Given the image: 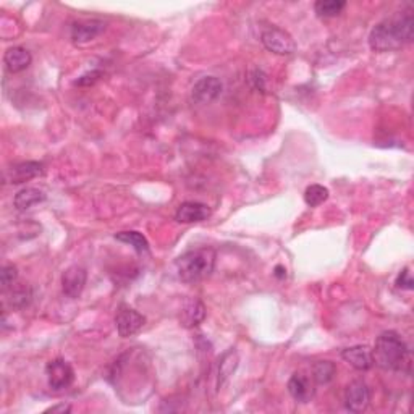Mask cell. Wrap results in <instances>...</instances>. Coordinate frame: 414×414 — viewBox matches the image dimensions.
I'll use <instances>...</instances> for the list:
<instances>
[{
    "instance_id": "2",
    "label": "cell",
    "mask_w": 414,
    "mask_h": 414,
    "mask_svg": "<svg viewBox=\"0 0 414 414\" xmlns=\"http://www.w3.org/2000/svg\"><path fill=\"white\" fill-rule=\"evenodd\" d=\"M374 364L383 371L411 372V352L400 335L393 330L383 332L377 337L372 350Z\"/></svg>"
},
{
    "instance_id": "10",
    "label": "cell",
    "mask_w": 414,
    "mask_h": 414,
    "mask_svg": "<svg viewBox=\"0 0 414 414\" xmlns=\"http://www.w3.org/2000/svg\"><path fill=\"white\" fill-rule=\"evenodd\" d=\"M211 217V207L207 204L187 201L180 204V207L175 212V221L178 223H198L204 222Z\"/></svg>"
},
{
    "instance_id": "22",
    "label": "cell",
    "mask_w": 414,
    "mask_h": 414,
    "mask_svg": "<svg viewBox=\"0 0 414 414\" xmlns=\"http://www.w3.org/2000/svg\"><path fill=\"white\" fill-rule=\"evenodd\" d=\"M329 189L322 184H311L304 191V202L309 207H318L329 199Z\"/></svg>"
},
{
    "instance_id": "11",
    "label": "cell",
    "mask_w": 414,
    "mask_h": 414,
    "mask_svg": "<svg viewBox=\"0 0 414 414\" xmlns=\"http://www.w3.org/2000/svg\"><path fill=\"white\" fill-rule=\"evenodd\" d=\"M44 173V165L41 162H36V160H28V162H19L13 165L12 169L5 173V180H8L10 183L19 184L24 182H29V180L41 177Z\"/></svg>"
},
{
    "instance_id": "23",
    "label": "cell",
    "mask_w": 414,
    "mask_h": 414,
    "mask_svg": "<svg viewBox=\"0 0 414 414\" xmlns=\"http://www.w3.org/2000/svg\"><path fill=\"white\" fill-rule=\"evenodd\" d=\"M18 279V270L15 266H3L2 272H0V285H2V290L7 291L12 288L15 282Z\"/></svg>"
},
{
    "instance_id": "8",
    "label": "cell",
    "mask_w": 414,
    "mask_h": 414,
    "mask_svg": "<svg viewBox=\"0 0 414 414\" xmlns=\"http://www.w3.org/2000/svg\"><path fill=\"white\" fill-rule=\"evenodd\" d=\"M371 402V392L364 381H353L345 392V405L352 413H363L368 410Z\"/></svg>"
},
{
    "instance_id": "18",
    "label": "cell",
    "mask_w": 414,
    "mask_h": 414,
    "mask_svg": "<svg viewBox=\"0 0 414 414\" xmlns=\"http://www.w3.org/2000/svg\"><path fill=\"white\" fill-rule=\"evenodd\" d=\"M238 363H240V358H238V353L235 348H230L225 354H223L221 359V364H218V379H217L218 388H221L223 383H225L228 379L235 374Z\"/></svg>"
},
{
    "instance_id": "28",
    "label": "cell",
    "mask_w": 414,
    "mask_h": 414,
    "mask_svg": "<svg viewBox=\"0 0 414 414\" xmlns=\"http://www.w3.org/2000/svg\"><path fill=\"white\" fill-rule=\"evenodd\" d=\"M46 413H71V405H65V403H60V405H55V406H51L49 410H46Z\"/></svg>"
},
{
    "instance_id": "4",
    "label": "cell",
    "mask_w": 414,
    "mask_h": 414,
    "mask_svg": "<svg viewBox=\"0 0 414 414\" xmlns=\"http://www.w3.org/2000/svg\"><path fill=\"white\" fill-rule=\"evenodd\" d=\"M261 42L267 51L277 55H291L296 51V42L291 34L279 26H270L262 31Z\"/></svg>"
},
{
    "instance_id": "21",
    "label": "cell",
    "mask_w": 414,
    "mask_h": 414,
    "mask_svg": "<svg viewBox=\"0 0 414 414\" xmlns=\"http://www.w3.org/2000/svg\"><path fill=\"white\" fill-rule=\"evenodd\" d=\"M115 240L125 245H130L136 252H148L149 243L146 240L144 235H141L139 232H120L115 235Z\"/></svg>"
},
{
    "instance_id": "7",
    "label": "cell",
    "mask_w": 414,
    "mask_h": 414,
    "mask_svg": "<svg viewBox=\"0 0 414 414\" xmlns=\"http://www.w3.org/2000/svg\"><path fill=\"white\" fill-rule=\"evenodd\" d=\"M223 91L222 81L216 76H204L201 80L196 81V85L193 86L191 97L196 104L207 105L212 104L214 101H217L221 97Z\"/></svg>"
},
{
    "instance_id": "27",
    "label": "cell",
    "mask_w": 414,
    "mask_h": 414,
    "mask_svg": "<svg viewBox=\"0 0 414 414\" xmlns=\"http://www.w3.org/2000/svg\"><path fill=\"white\" fill-rule=\"evenodd\" d=\"M101 75H102V71H99V70L87 71V73H85V75H81L80 78H78V80L75 81V85L76 86H92L97 80H99Z\"/></svg>"
},
{
    "instance_id": "3",
    "label": "cell",
    "mask_w": 414,
    "mask_h": 414,
    "mask_svg": "<svg viewBox=\"0 0 414 414\" xmlns=\"http://www.w3.org/2000/svg\"><path fill=\"white\" fill-rule=\"evenodd\" d=\"M217 255L212 248H196L178 256L175 261L180 280L188 285L199 284L212 275L216 269Z\"/></svg>"
},
{
    "instance_id": "20",
    "label": "cell",
    "mask_w": 414,
    "mask_h": 414,
    "mask_svg": "<svg viewBox=\"0 0 414 414\" xmlns=\"http://www.w3.org/2000/svg\"><path fill=\"white\" fill-rule=\"evenodd\" d=\"M347 7V2L343 0H318L314 3V12L320 18H334L338 17Z\"/></svg>"
},
{
    "instance_id": "25",
    "label": "cell",
    "mask_w": 414,
    "mask_h": 414,
    "mask_svg": "<svg viewBox=\"0 0 414 414\" xmlns=\"http://www.w3.org/2000/svg\"><path fill=\"white\" fill-rule=\"evenodd\" d=\"M250 83L257 91L261 92L267 91V75L261 70V68H252L250 71Z\"/></svg>"
},
{
    "instance_id": "6",
    "label": "cell",
    "mask_w": 414,
    "mask_h": 414,
    "mask_svg": "<svg viewBox=\"0 0 414 414\" xmlns=\"http://www.w3.org/2000/svg\"><path fill=\"white\" fill-rule=\"evenodd\" d=\"M144 324H146L144 316L139 314L136 309L130 308V306L121 304L119 311H117L115 327L120 337L123 338L133 337V335H136L141 329H143Z\"/></svg>"
},
{
    "instance_id": "12",
    "label": "cell",
    "mask_w": 414,
    "mask_h": 414,
    "mask_svg": "<svg viewBox=\"0 0 414 414\" xmlns=\"http://www.w3.org/2000/svg\"><path fill=\"white\" fill-rule=\"evenodd\" d=\"M342 358L356 371H369L374 366L372 350L368 345H356V347L345 348L342 352Z\"/></svg>"
},
{
    "instance_id": "5",
    "label": "cell",
    "mask_w": 414,
    "mask_h": 414,
    "mask_svg": "<svg viewBox=\"0 0 414 414\" xmlns=\"http://www.w3.org/2000/svg\"><path fill=\"white\" fill-rule=\"evenodd\" d=\"M46 376H47V383L53 392L65 390L75 382V371L68 364L65 359L57 358L51 361L46 366Z\"/></svg>"
},
{
    "instance_id": "1",
    "label": "cell",
    "mask_w": 414,
    "mask_h": 414,
    "mask_svg": "<svg viewBox=\"0 0 414 414\" xmlns=\"http://www.w3.org/2000/svg\"><path fill=\"white\" fill-rule=\"evenodd\" d=\"M413 37L414 17L411 10H406L377 23L369 34V47L379 53L400 51L413 41Z\"/></svg>"
},
{
    "instance_id": "24",
    "label": "cell",
    "mask_w": 414,
    "mask_h": 414,
    "mask_svg": "<svg viewBox=\"0 0 414 414\" xmlns=\"http://www.w3.org/2000/svg\"><path fill=\"white\" fill-rule=\"evenodd\" d=\"M31 298H33L31 291H29L28 288H24V286H21V288L13 290L12 306H13L15 309H21V308H24V306L29 304V301H31Z\"/></svg>"
},
{
    "instance_id": "17",
    "label": "cell",
    "mask_w": 414,
    "mask_h": 414,
    "mask_svg": "<svg viewBox=\"0 0 414 414\" xmlns=\"http://www.w3.org/2000/svg\"><path fill=\"white\" fill-rule=\"evenodd\" d=\"M46 193L41 191L37 188H23L21 191H18L13 198V206L17 207V211H28L36 204H41L46 201Z\"/></svg>"
},
{
    "instance_id": "9",
    "label": "cell",
    "mask_w": 414,
    "mask_h": 414,
    "mask_svg": "<svg viewBox=\"0 0 414 414\" xmlns=\"http://www.w3.org/2000/svg\"><path fill=\"white\" fill-rule=\"evenodd\" d=\"M87 272L80 266H71L62 275V290L71 300L80 298L86 286Z\"/></svg>"
},
{
    "instance_id": "13",
    "label": "cell",
    "mask_w": 414,
    "mask_h": 414,
    "mask_svg": "<svg viewBox=\"0 0 414 414\" xmlns=\"http://www.w3.org/2000/svg\"><path fill=\"white\" fill-rule=\"evenodd\" d=\"M105 29V23L101 19H87V21H78L71 26V39L76 44L89 42L96 39Z\"/></svg>"
},
{
    "instance_id": "29",
    "label": "cell",
    "mask_w": 414,
    "mask_h": 414,
    "mask_svg": "<svg viewBox=\"0 0 414 414\" xmlns=\"http://www.w3.org/2000/svg\"><path fill=\"white\" fill-rule=\"evenodd\" d=\"M275 277H279V279H285V277H286V270H285V267L277 266V267H275Z\"/></svg>"
},
{
    "instance_id": "26",
    "label": "cell",
    "mask_w": 414,
    "mask_h": 414,
    "mask_svg": "<svg viewBox=\"0 0 414 414\" xmlns=\"http://www.w3.org/2000/svg\"><path fill=\"white\" fill-rule=\"evenodd\" d=\"M395 285L402 290H413L414 288L413 275H411V272H410V269H408V267H406V269H403L400 272V275L397 277Z\"/></svg>"
},
{
    "instance_id": "19",
    "label": "cell",
    "mask_w": 414,
    "mask_h": 414,
    "mask_svg": "<svg viewBox=\"0 0 414 414\" xmlns=\"http://www.w3.org/2000/svg\"><path fill=\"white\" fill-rule=\"evenodd\" d=\"M337 376V366L332 361H318L313 366V379L319 386H327Z\"/></svg>"
},
{
    "instance_id": "14",
    "label": "cell",
    "mask_w": 414,
    "mask_h": 414,
    "mask_svg": "<svg viewBox=\"0 0 414 414\" xmlns=\"http://www.w3.org/2000/svg\"><path fill=\"white\" fill-rule=\"evenodd\" d=\"M286 388H288L291 398L298 403H309L314 397L313 383H311L309 379L303 376V374H293V376L290 377Z\"/></svg>"
},
{
    "instance_id": "15",
    "label": "cell",
    "mask_w": 414,
    "mask_h": 414,
    "mask_svg": "<svg viewBox=\"0 0 414 414\" xmlns=\"http://www.w3.org/2000/svg\"><path fill=\"white\" fill-rule=\"evenodd\" d=\"M31 53H29L24 47H10L7 52L3 53V65L5 70L8 73H19L24 71L31 65Z\"/></svg>"
},
{
    "instance_id": "16",
    "label": "cell",
    "mask_w": 414,
    "mask_h": 414,
    "mask_svg": "<svg viewBox=\"0 0 414 414\" xmlns=\"http://www.w3.org/2000/svg\"><path fill=\"white\" fill-rule=\"evenodd\" d=\"M204 319H206V308H204L201 301L196 298L188 300L182 309V316H180V322H182L183 327L194 329L198 327Z\"/></svg>"
}]
</instances>
